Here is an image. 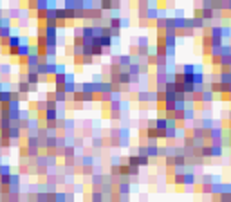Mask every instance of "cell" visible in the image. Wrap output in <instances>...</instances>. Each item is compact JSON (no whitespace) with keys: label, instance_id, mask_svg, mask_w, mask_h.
<instances>
[{"label":"cell","instance_id":"cell-9","mask_svg":"<svg viewBox=\"0 0 231 202\" xmlns=\"http://www.w3.org/2000/svg\"><path fill=\"white\" fill-rule=\"evenodd\" d=\"M180 71H182V74H186V76H191V74L197 72V67L191 65V63H184L182 67H180Z\"/></svg>","mask_w":231,"mask_h":202},{"label":"cell","instance_id":"cell-7","mask_svg":"<svg viewBox=\"0 0 231 202\" xmlns=\"http://www.w3.org/2000/svg\"><path fill=\"white\" fill-rule=\"evenodd\" d=\"M108 27L110 29H121V16H110V18H108Z\"/></svg>","mask_w":231,"mask_h":202},{"label":"cell","instance_id":"cell-23","mask_svg":"<svg viewBox=\"0 0 231 202\" xmlns=\"http://www.w3.org/2000/svg\"><path fill=\"white\" fill-rule=\"evenodd\" d=\"M94 56H81V65H92Z\"/></svg>","mask_w":231,"mask_h":202},{"label":"cell","instance_id":"cell-19","mask_svg":"<svg viewBox=\"0 0 231 202\" xmlns=\"http://www.w3.org/2000/svg\"><path fill=\"white\" fill-rule=\"evenodd\" d=\"M136 45L137 47H148V36H139Z\"/></svg>","mask_w":231,"mask_h":202},{"label":"cell","instance_id":"cell-26","mask_svg":"<svg viewBox=\"0 0 231 202\" xmlns=\"http://www.w3.org/2000/svg\"><path fill=\"white\" fill-rule=\"evenodd\" d=\"M0 24H2V27H11V20L7 18L6 14L2 16V20H0Z\"/></svg>","mask_w":231,"mask_h":202},{"label":"cell","instance_id":"cell-27","mask_svg":"<svg viewBox=\"0 0 231 202\" xmlns=\"http://www.w3.org/2000/svg\"><path fill=\"white\" fill-rule=\"evenodd\" d=\"M182 175H184V173H175V177H173V184H182Z\"/></svg>","mask_w":231,"mask_h":202},{"label":"cell","instance_id":"cell-8","mask_svg":"<svg viewBox=\"0 0 231 202\" xmlns=\"http://www.w3.org/2000/svg\"><path fill=\"white\" fill-rule=\"evenodd\" d=\"M218 56H220V58H228V56H231V45H229V43H222V45H220Z\"/></svg>","mask_w":231,"mask_h":202},{"label":"cell","instance_id":"cell-18","mask_svg":"<svg viewBox=\"0 0 231 202\" xmlns=\"http://www.w3.org/2000/svg\"><path fill=\"white\" fill-rule=\"evenodd\" d=\"M130 184H126V182H123L121 186H119V189H117V193H121V195H128L130 193Z\"/></svg>","mask_w":231,"mask_h":202},{"label":"cell","instance_id":"cell-4","mask_svg":"<svg viewBox=\"0 0 231 202\" xmlns=\"http://www.w3.org/2000/svg\"><path fill=\"white\" fill-rule=\"evenodd\" d=\"M182 184H184V186H193L195 184V173L191 172V170L182 175Z\"/></svg>","mask_w":231,"mask_h":202},{"label":"cell","instance_id":"cell-13","mask_svg":"<svg viewBox=\"0 0 231 202\" xmlns=\"http://www.w3.org/2000/svg\"><path fill=\"white\" fill-rule=\"evenodd\" d=\"M99 9L103 13H110L112 11V2L110 0H99Z\"/></svg>","mask_w":231,"mask_h":202},{"label":"cell","instance_id":"cell-29","mask_svg":"<svg viewBox=\"0 0 231 202\" xmlns=\"http://www.w3.org/2000/svg\"><path fill=\"white\" fill-rule=\"evenodd\" d=\"M148 25H150V22L146 18H139V27H148Z\"/></svg>","mask_w":231,"mask_h":202},{"label":"cell","instance_id":"cell-22","mask_svg":"<svg viewBox=\"0 0 231 202\" xmlns=\"http://www.w3.org/2000/svg\"><path fill=\"white\" fill-rule=\"evenodd\" d=\"M71 45H74V47H81V45H83V38H81V36H72Z\"/></svg>","mask_w":231,"mask_h":202},{"label":"cell","instance_id":"cell-25","mask_svg":"<svg viewBox=\"0 0 231 202\" xmlns=\"http://www.w3.org/2000/svg\"><path fill=\"white\" fill-rule=\"evenodd\" d=\"M211 58V65H213V67H220V56H209Z\"/></svg>","mask_w":231,"mask_h":202},{"label":"cell","instance_id":"cell-35","mask_svg":"<svg viewBox=\"0 0 231 202\" xmlns=\"http://www.w3.org/2000/svg\"><path fill=\"white\" fill-rule=\"evenodd\" d=\"M229 20H231V11H229Z\"/></svg>","mask_w":231,"mask_h":202},{"label":"cell","instance_id":"cell-14","mask_svg":"<svg viewBox=\"0 0 231 202\" xmlns=\"http://www.w3.org/2000/svg\"><path fill=\"white\" fill-rule=\"evenodd\" d=\"M211 146V157H222V144H209Z\"/></svg>","mask_w":231,"mask_h":202},{"label":"cell","instance_id":"cell-15","mask_svg":"<svg viewBox=\"0 0 231 202\" xmlns=\"http://www.w3.org/2000/svg\"><path fill=\"white\" fill-rule=\"evenodd\" d=\"M182 119L184 121H191V119H195V108L191 107V108H184V115H182Z\"/></svg>","mask_w":231,"mask_h":202},{"label":"cell","instance_id":"cell-10","mask_svg":"<svg viewBox=\"0 0 231 202\" xmlns=\"http://www.w3.org/2000/svg\"><path fill=\"white\" fill-rule=\"evenodd\" d=\"M16 92H18V94H27V92H31V85H29L27 81L24 79V81H20V83H18V87H16Z\"/></svg>","mask_w":231,"mask_h":202},{"label":"cell","instance_id":"cell-2","mask_svg":"<svg viewBox=\"0 0 231 202\" xmlns=\"http://www.w3.org/2000/svg\"><path fill=\"white\" fill-rule=\"evenodd\" d=\"M173 18V27L175 31H182L186 27V16H172Z\"/></svg>","mask_w":231,"mask_h":202},{"label":"cell","instance_id":"cell-5","mask_svg":"<svg viewBox=\"0 0 231 202\" xmlns=\"http://www.w3.org/2000/svg\"><path fill=\"white\" fill-rule=\"evenodd\" d=\"M24 79H25V81H27L29 85H36V83H38V81H40V76H38V74H36V72H27V74H25V76H24Z\"/></svg>","mask_w":231,"mask_h":202},{"label":"cell","instance_id":"cell-30","mask_svg":"<svg viewBox=\"0 0 231 202\" xmlns=\"http://www.w3.org/2000/svg\"><path fill=\"white\" fill-rule=\"evenodd\" d=\"M72 36H81V27H74V29H72Z\"/></svg>","mask_w":231,"mask_h":202},{"label":"cell","instance_id":"cell-33","mask_svg":"<svg viewBox=\"0 0 231 202\" xmlns=\"http://www.w3.org/2000/svg\"><path fill=\"white\" fill-rule=\"evenodd\" d=\"M220 2H226V4H228V2H229V0H220Z\"/></svg>","mask_w":231,"mask_h":202},{"label":"cell","instance_id":"cell-24","mask_svg":"<svg viewBox=\"0 0 231 202\" xmlns=\"http://www.w3.org/2000/svg\"><path fill=\"white\" fill-rule=\"evenodd\" d=\"M110 175H114V177L119 175V164H112V166H110Z\"/></svg>","mask_w":231,"mask_h":202},{"label":"cell","instance_id":"cell-32","mask_svg":"<svg viewBox=\"0 0 231 202\" xmlns=\"http://www.w3.org/2000/svg\"><path fill=\"white\" fill-rule=\"evenodd\" d=\"M173 2H175V0H164V4H168V6H172Z\"/></svg>","mask_w":231,"mask_h":202},{"label":"cell","instance_id":"cell-34","mask_svg":"<svg viewBox=\"0 0 231 202\" xmlns=\"http://www.w3.org/2000/svg\"><path fill=\"white\" fill-rule=\"evenodd\" d=\"M0 92H2V83H0Z\"/></svg>","mask_w":231,"mask_h":202},{"label":"cell","instance_id":"cell-16","mask_svg":"<svg viewBox=\"0 0 231 202\" xmlns=\"http://www.w3.org/2000/svg\"><path fill=\"white\" fill-rule=\"evenodd\" d=\"M56 52H58L56 45H47L45 47V56L47 58H56Z\"/></svg>","mask_w":231,"mask_h":202},{"label":"cell","instance_id":"cell-28","mask_svg":"<svg viewBox=\"0 0 231 202\" xmlns=\"http://www.w3.org/2000/svg\"><path fill=\"white\" fill-rule=\"evenodd\" d=\"M123 27H130V18L128 16H121V29Z\"/></svg>","mask_w":231,"mask_h":202},{"label":"cell","instance_id":"cell-3","mask_svg":"<svg viewBox=\"0 0 231 202\" xmlns=\"http://www.w3.org/2000/svg\"><path fill=\"white\" fill-rule=\"evenodd\" d=\"M177 35H164V45L166 49H172V47H177Z\"/></svg>","mask_w":231,"mask_h":202},{"label":"cell","instance_id":"cell-12","mask_svg":"<svg viewBox=\"0 0 231 202\" xmlns=\"http://www.w3.org/2000/svg\"><path fill=\"white\" fill-rule=\"evenodd\" d=\"M117 81H119V85H130V74L126 71H125V72H119Z\"/></svg>","mask_w":231,"mask_h":202},{"label":"cell","instance_id":"cell-21","mask_svg":"<svg viewBox=\"0 0 231 202\" xmlns=\"http://www.w3.org/2000/svg\"><path fill=\"white\" fill-rule=\"evenodd\" d=\"M81 166H94V157L85 155V157H83V161H81Z\"/></svg>","mask_w":231,"mask_h":202},{"label":"cell","instance_id":"cell-11","mask_svg":"<svg viewBox=\"0 0 231 202\" xmlns=\"http://www.w3.org/2000/svg\"><path fill=\"white\" fill-rule=\"evenodd\" d=\"M204 81H206V76H204V72L197 71L193 74V85H204Z\"/></svg>","mask_w":231,"mask_h":202},{"label":"cell","instance_id":"cell-20","mask_svg":"<svg viewBox=\"0 0 231 202\" xmlns=\"http://www.w3.org/2000/svg\"><path fill=\"white\" fill-rule=\"evenodd\" d=\"M201 43H202V47H211V36H209V35H202Z\"/></svg>","mask_w":231,"mask_h":202},{"label":"cell","instance_id":"cell-17","mask_svg":"<svg viewBox=\"0 0 231 202\" xmlns=\"http://www.w3.org/2000/svg\"><path fill=\"white\" fill-rule=\"evenodd\" d=\"M222 40H231V27L222 25Z\"/></svg>","mask_w":231,"mask_h":202},{"label":"cell","instance_id":"cell-1","mask_svg":"<svg viewBox=\"0 0 231 202\" xmlns=\"http://www.w3.org/2000/svg\"><path fill=\"white\" fill-rule=\"evenodd\" d=\"M98 43H99L105 50H110V47L114 45V40H112L110 36H99V38H98Z\"/></svg>","mask_w":231,"mask_h":202},{"label":"cell","instance_id":"cell-6","mask_svg":"<svg viewBox=\"0 0 231 202\" xmlns=\"http://www.w3.org/2000/svg\"><path fill=\"white\" fill-rule=\"evenodd\" d=\"M155 128L157 130H166L168 128V119H166L164 115H159L157 119H155Z\"/></svg>","mask_w":231,"mask_h":202},{"label":"cell","instance_id":"cell-31","mask_svg":"<svg viewBox=\"0 0 231 202\" xmlns=\"http://www.w3.org/2000/svg\"><path fill=\"white\" fill-rule=\"evenodd\" d=\"M173 16H184V11L182 9H175V14Z\"/></svg>","mask_w":231,"mask_h":202}]
</instances>
